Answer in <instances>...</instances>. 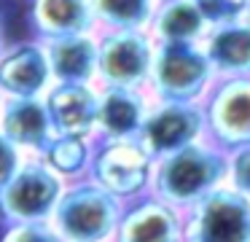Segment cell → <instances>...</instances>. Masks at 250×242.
<instances>
[{"label": "cell", "instance_id": "14", "mask_svg": "<svg viewBox=\"0 0 250 242\" xmlns=\"http://www.w3.org/2000/svg\"><path fill=\"white\" fill-rule=\"evenodd\" d=\"M0 132L27 156H41L46 143L54 137L43 97H6L0 110Z\"/></svg>", "mask_w": 250, "mask_h": 242}, {"label": "cell", "instance_id": "17", "mask_svg": "<svg viewBox=\"0 0 250 242\" xmlns=\"http://www.w3.org/2000/svg\"><path fill=\"white\" fill-rule=\"evenodd\" d=\"M54 84H97V32L43 41Z\"/></svg>", "mask_w": 250, "mask_h": 242}, {"label": "cell", "instance_id": "10", "mask_svg": "<svg viewBox=\"0 0 250 242\" xmlns=\"http://www.w3.org/2000/svg\"><path fill=\"white\" fill-rule=\"evenodd\" d=\"M113 242H183L180 210L146 194L124 204Z\"/></svg>", "mask_w": 250, "mask_h": 242}, {"label": "cell", "instance_id": "8", "mask_svg": "<svg viewBox=\"0 0 250 242\" xmlns=\"http://www.w3.org/2000/svg\"><path fill=\"white\" fill-rule=\"evenodd\" d=\"M205 124H207V116L199 102L153 100L137 140L153 159H162V156L175 154V151L186 148L191 143H199Z\"/></svg>", "mask_w": 250, "mask_h": 242}, {"label": "cell", "instance_id": "12", "mask_svg": "<svg viewBox=\"0 0 250 242\" xmlns=\"http://www.w3.org/2000/svg\"><path fill=\"white\" fill-rule=\"evenodd\" d=\"M153 97L148 89L100 86L97 100V140H132L140 134Z\"/></svg>", "mask_w": 250, "mask_h": 242}, {"label": "cell", "instance_id": "19", "mask_svg": "<svg viewBox=\"0 0 250 242\" xmlns=\"http://www.w3.org/2000/svg\"><path fill=\"white\" fill-rule=\"evenodd\" d=\"M94 140L97 137H78V134H54L41 151V159L49 170H54L65 183L81 180L89 172Z\"/></svg>", "mask_w": 250, "mask_h": 242}, {"label": "cell", "instance_id": "18", "mask_svg": "<svg viewBox=\"0 0 250 242\" xmlns=\"http://www.w3.org/2000/svg\"><path fill=\"white\" fill-rule=\"evenodd\" d=\"M210 22L196 0H159L148 32L156 43H202Z\"/></svg>", "mask_w": 250, "mask_h": 242}, {"label": "cell", "instance_id": "7", "mask_svg": "<svg viewBox=\"0 0 250 242\" xmlns=\"http://www.w3.org/2000/svg\"><path fill=\"white\" fill-rule=\"evenodd\" d=\"M188 210L183 242H250V197L237 188H215Z\"/></svg>", "mask_w": 250, "mask_h": 242}, {"label": "cell", "instance_id": "21", "mask_svg": "<svg viewBox=\"0 0 250 242\" xmlns=\"http://www.w3.org/2000/svg\"><path fill=\"white\" fill-rule=\"evenodd\" d=\"M0 242H65L51 223H3Z\"/></svg>", "mask_w": 250, "mask_h": 242}, {"label": "cell", "instance_id": "22", "mask_svg": "<svg viewBox=\"0 0 250 242\" xmlns=\"http://www.w3.org/2000/svg\"><path fill=\"white\" fill-rule=\"evenodd\" d=\"M202 8V14L207 16L210 24H221V22L237 19V16L248 14L250 0H196Z\"/></svg>", "mask_w": 250, "mask_h": 242}, {"label": "cell", "instance_id": "26", "mask_svg": "<svg viewBox=\"0 0 250 242\" xmlns=\"http://www.w3.org/2000/svg\"><path fill=\"white\" fill-rule=\"evenodd\" d=\"M3 100H6V97H3V94H0V110H3Z\"/></svg>", "mask_w": 250, "mask_h": 242}, {"label": "cell", "instance_id": "6", "mask_svg": "<svg viewBox=\"0 0 250 242\" xmlns=\"http://www.w3.org/2000/svg\"><path fill=\"white\" fill-rule=\"evenodd\" d=\"M153 54L148 30H97V86L148 89Z\"/></svg>", "mask_w": 250, "mask_h": 242}, {"label": "cell", "instance_id": "25", "mask_svg": "<svg viewBox=\"0 0 250 242\" xmlns=\"http://www.w3.org/2000/svg\"><path fill=\"white\" fill-rule=\"evenodd\" d=\"M6 46H8V41H6V22H3V14H0V54H3Z\"/></svg>", "mask_w": 250, "mask_h": 242}, {"label": "cell", "instance_id": "24", "mask_svg": "<svg viewBox=\"0 0 250 242\" xmlns=\"http://www.w3.org/2000/svg\"><path fill=\"white\" fill-rule=\"evenodd\" d=\"M231 177H234V188L239 194H245V197H250V143L234 156Z\"/></svg>", "mask_w": 250, "mask_h": 242}, {"label": "cell", "instance_id": "20", "mask_svg": "<svg viewBox=\"0 0 250 242\" xmlns=\"http://www.w3.org/2000/svg\"><path fill=\"white\" fill-rule=\"evenodd\" d=\"M159 0H92L100 30H148Z\"/></svg>", "mask_w": 250, "mask_h": 242}, {"label": "cell", "instance_id": "3", "mask_svg": "<svg viewBox=\"0 0 250 242\" xmlns=\"http://www.w3.org/2000/svg\"><path fill=\"white\" fill-rule=\"evenodd\" d=\"M202 43H156L148 94L164 102H199L215 84Z\"/></svg>", "mask_w": 250, "mask_h": 242}, {"label": "cell", "instance_id": "16", "mask_svg": "<svg viewBox=\"0 0 250 242\" xmlns=\"http://www.w3.org/2000/svg\"><path fill=\"white\" fill-rule=\"evenodd\" d=\"M27 22L38 41L100 30L92 0H27Z\"/></svg>", "mask_w": 250, "mask_h": 242}, {"label": "cell", "instance_id": "9", "mask_svg": "<svg viewBox=\"0 0 250 242\" xmlns=\"http://www.w3.org/2000/svg\"><path fill=\"white\" fill-rule=\"evenodd\" d=\"M51 65L46 46L38 38L8 43L0 54V94L3 97H43L51 89Z\"/></svg>", "mask_w": 250, "mask_h": 242}, {"label": "cell", "instance_id": "11", "mask_svg": "<svg viewBox=\"0 0 250 242\" xmlns=\"http://www.w3.org/2000/svg\"><path fill=\"white\" fill-rule=\"evenodd\" d=\"M97 84H51L43 94L54 134L97 137Z\"/></svg>", "mask_w": 250, "mask_h": 242}, {"label": "cell", "instance_id": "15", "mask_svg": "<svg viewBox=\"0 0 250 242\" xmlns=\"http://www.w3.org/2000/svg\"><path fill=\"white\" fill-rule=\"evenodd\" d=\"M207 59L212 62L215 78H245L250 75V19L248 14L237 19L210 24L202 41Z\"/></svg>", "mask_w": 250, "mask_h": 242}, {"label": "cell", "instance_id": "5", "mask_svg": "<svg viewBox=\"0 0 250 242\" xmlns=\"http://www.w3.org/2000/svg\"><path fill=\"white\" fill-rule=\"evenodd\" d=\"M67 183L43 164L41 156H27L17 175L0 191L3 223H49Z\"/></svg>", "mask_w": 250, "mask_h": 242}, {"label": "cell", "instance_id": "4", "mask_svg": "<svg viewBox=\"0 0 250 242\" xmlns=\"http://www.w3.org/2000/svg\"><path fill=\"white\" fill-rule=\"evenodd\" d=\"M153 159L137 137L132 140H94L86 177L129 204L146 197L153 183Z\"/></svg>", "mask_w": 250, "mask_h": 242}, {"label": "cell", "instance_id": "2", "mask_svg": "<svg viewBox=\"0 0 250 242\" xmlns=\"http://www.w3.org/2000/svg\"><path fill=\"white\" fill-rule=\"evenodd\" d=\"M223 172H226V164L215 151L191 143L175 154L156 159L151 191L153 197L172 204L175 210L194 207L199 199L215 191Z\"/></svg>", "mask_w": 250, "mask_h": 242}, {"label": "cell", "instance_id": "23", "mask_svg": "<svg viewBox=\"0 0 250 242\" xmlns=\"http://www.w3.org/2000/svg\"><path fill=\"white\" fill-rule=\"evenodd\" d=\"M24 159H27V154L0 132V191H3L6 183L17 175V170L24 164Z\"/></svg>", "mask_w": 250, "mask_h": 242}, {"label": "cell", "instance_id": "13", "mask_svg": "<svg viewBox=\"0 0 250 242\" xmlns=\"http://www.w3.org/2000/svg\"><path fill=\"white\" fill-rule=\"evenodd\" d=\"M207 124L223 143H250V75L221 78L207 102Z\"/></svg>", "mask_w": 250, "mask_h": 242}, {"label": "cell", "instance_id": "27", "mask_svg": "<svg viewBox=\"0 0 250 242\" xmlns=\"http://www.w3.org/2000/svg\"><path fill=\"white\" fill-rule=\"evenodd\" d=\"M248 19H250V3H248Z\"/></svg>", "mask_w": 250, "mask_h": 242}, {"label": "cell", "instance_id": "1", "mask_svg": "<svg viewBox=\"0 0 250 242\" xmlns=\"http://www.w3.org/2000/svg\"><path fill=\"white\" fill-rule=\"evenodd\" d=\"M124 202L89 177L65 186L49 223L65 242H113Z\"/></svg>", "mask_w": 250, "mask_h": 242}]
</instances>
